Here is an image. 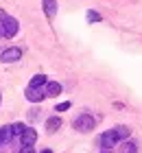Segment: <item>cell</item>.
Returning <instances> with one entry per match:
<instances>
[{
	"instance_id": "cell-1",
	"label": "cell",
	"mask_w": 142,
	"mask_h": 153,
	"mask_svg": "<svg viewBox=\"0 0 142 153\" xmlns=\"http://www.w3.org/2000/svg\"><path fill=\"white\" fill-rule=\"evenodd\" d=\"M129 134H131V131H129V127H125V125L114 127V129L105 131V134L101 136V147H103L105 151H109L112 147H116L120 140H127V138H129Z\"/></svg>"
},
{
	"instance_id": "cell-2",
	"label": "cell",
	"mask_w": 142,
	"mask_h": 153,
	"mask_svg": "<svg viewBox=\"0 0 142 153\" xmlns=\"http://www.w3.org/2000/svg\"><path fill=\"white\" fill-rule=\"evenodd\" d=\"M74 129L77 131H83V134H88V131H92L94 129V125H96V120H94V116H90V114H81V116H77L74 118Z\"/></svg>"
},
{
	"instance_id": "cell-3",
	"label": "cell",
	"mask_w": 142,
	"mask_h": 153,
	"mask_svg": "<svg viewBox=\"0 0 142 153\" xmlns=\"http://www.w3.org/2000/svg\"><path fill=\"white\" fill-rule=\"evenodd\" d=\"M0 24H2V37H13V35L18 33V29H20L18 20H16V18H11V16H7Z\"/></svg>"
},
{
	"instance_id": "cell-4",
	"label": "cell",
	"mask_w": 142,
	"mask_h": 153,
	"mask_svg": "<svg viewBox=\"0 0 142 153\" xmlns=\"http://www.w3.org/2000/svg\"><path fill=\"white\" fill-rule=\"evenodd\" d=\"M20 57H22V51H20L18 46L7 48V51H2V55H0V59H2L4 64H13V61H18Z\"/></svg>"
},
{
	"instance_id": "cell-5",
	"label": "cell",
	"mask_w": 142,
	"mask_h": 153,
	"mask_svg": "<svg viewBox=\"0 0 142 153\" xmlns=\"http://www.w3.org/2000/svg\"><path fill=\"white\" fill-rule=\"evenodd\" d=\"M20 142H22V147H33V144L37 142V131L31 129V127H26V131L20 136Z\"/></svg>"
},
{
	"instance_id": "cell-6",
	"label": "cell",
	"mask_w": 142,
	"mask_h": 153,
	"mask_svg": "<svg viewBox=\"0 0 142 153\" xmlns=\"http://www.w3.org/2000/svg\"><path fill=\"white\" fill-rule=\"evenodd\" d=\"M44 96H46V90H42V88H28L26 90V99L31 103H39Z\"/></svg>"
},
{
	"instance_id": "cell-7",
	"label": "cell",
	"mask_w": 142,
	"mask_h": 153,
	"mask_svg": "<svg viewBox=\"0 0 142 153\" xmlns=\"http://www.w3.org/2000/svg\"><path fill=\"white\" fill-rule=\"evenodd\" d=\"M42 7H44V13L48 18H55V13H57V0H42Z\"/></svg>"
},
{
	"instance_id": "cell-8",
	"label": "cell",
	"mask_w": 142,
	"mask_h": 153,
	"mask_svg": "<svg viewBox=\"0 0 142 153\" xmlns=\"http://www.w3.org/2000/svg\"><path fill=\"white\" fill-rule=\"evenodd\" d=\"M44 90H46V96H57V94H61V83H57V81H48Z\"/></svg>"
},
{
	"instance_id": "cell-9",
	"label": "cell",
	"mask_w": 142,
	"mask_h": 153,
	"mask_svg": "<svg viewBox=\"0 0 142 153\" xmlns=\"http://www.w3.org/2000/svg\"><path fill=\"white\" fill-rule=\"evenodd\" d=\"M59 127H61V118L59 116H53V118H48V120H46V131H51V134L57 131Z\"/></svg>"
},
{
	"instance_id": "cell-10",
	"label": "cell",
	"mask_w": 142,
	"mask_h": 153,
	"mask_svg": "<svg viewBox=\"0 0 142 153\" xmlns=\"http://www.w3.org/2000/svg\"><path fill=\"white\" fill-rule=\"evenodd\" d=\"M46 76L44 74H35L33 79H31V83H28V88H42V85H46Z\"/></svg>"
},
{
	"instance_id": "cell-11",
	"label": "cell",
	"mask_w": 142,
	"mask_h": 153,
	"mask_svg": "<svg viewBox=\"0 0 142 153\" xmlns=\"http://www.w3.org/2000/svg\"><path fill=\"white\" fill-rule=\"evenodd\" d=\"M120 153H138V144L127 140V142L123 144V147H120Z\"/></svg>"
},
{
	"instance_id": "cell-12",
	"label": "cell",
	"mask_w": 142,
	"mask_h": 153,
	"mask_svg": "<svg viewBox=\"0 0 142 153\" xmlns=\"http://www.w3.org/2000/svg\"><path fill=\"white\" fill-rule=\"evenodd\" d=\"M11 136H13L11 127H0V144H2V142H7Z\"/></svg>"
},
{
	"instance_id": "cell-13",
	"label": "cell",
	"mask_w": 142,
	"mask_h": 153,
	"mask_svg": "<svg viewBox=\"0 0 142 153\" xmlns=\"http://www.w3.org/2000/svg\"><path fill=\"white\" fill-rule=\"evenodd\" d=\"M11 131H13V136H22L24 131H26V127L22 123H16V125H11Z\"/></svg>"
},
{
	"instance_id": "cell-14",
	"label": "cell",
	"mask_w": 142,
	"mask_h": 153,
	"mask_svg": "<svg viewBox=\"0 0 142 153\" xmlns=\"http://www.w3.org/2000/svg\"><path fill=\"white\" fill-rule=\"evenodd\" d=\"M88 22H101V13H96V11H88Z\"/></svg>"
},
{
	"instance_id": "cell-15",
	"label": "cell",
	"mask_w": 142,
	"mask_h": 153,
	"mask_svg": "<svg viewBox=\"0 0 142 153\" xmlns=\"http://www.w3.org/2000/svg\"><path fill=\"white\" fill-rule=\"evenodd\" d=\"M68 107H70V103L66 101V103H61V105H57V112H66Z\"/></svg>"
},
{
	"instance_id": "cell-16",
	"label": "cell",
	"mask_w": 142,
	"mask_h": 153,
	"mask_svg": "<svg viewBox=\"0 0 142 153\" xmlns=\"http://www.w3.org/2000/svg\"><path fill=\"white\" fill-rule=\"evenodd\" d=\"M20 153H35V151H33V147H22Z\"/></svg>"
},
{
	"instance_id": "cell-17",
	"label": "cell",
	"mask_w": 142,
	"mask_h": 153,
	"mask_svg": "<svg viewBox=\"0 0 142 153\" xmlns=\"http://www.w3.org/2000/svg\"><path fill=\"white\" fill-rule=\"evenodd\" d=\"M4 18H7V13H4L2 9H0V22H2V20H4Z\"/></svg>"
},
{
	"instance_id": "cell-18",
	"label": "cell",
	"mask_w": 142,
	"mask_h": 153,
	"mask_svg": "<svg viewBox=\"0 0 142 153\" xmlns=\"http://www.w3.org/2000/svg\"><path fill=\"white\" fill-rule=\"evenodd\" d=\"M42 153H53V151H51V149H44V151H42Z\"/></svg>"
},
{
	"instance_id": "cell-19",
	"label": "cell",
	"mask_w": 142,
	"mask_h": 153,
	"mask_svg": "<svg viewBox=\"0 0 142 153\" xmlns=\"http://www.w3.org/2000/svg\"><path fill=\"white\" fill-rule=\"evenodd\" d=\"M0 35H2V24H0Z\"/></svg>"
},
{
	"instance_id": "cell-20",
	"label": "cell",
	"mask_w": 142,
	"mask_h": 153,
	"mask_svg": "<svg viewBox=\"0 0 142 153\" xmlns=\"http://www.w3.org/2000/svg\"><path fill=\"white\" fill-rule=\"evenodd\" d=\"M103 153H109V151H103Z\"/></svg>"
}]
</instances>
